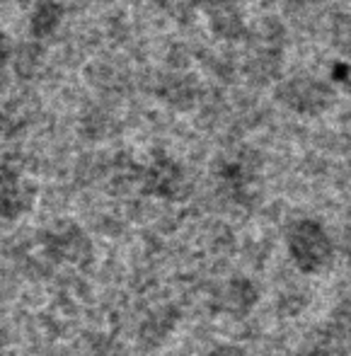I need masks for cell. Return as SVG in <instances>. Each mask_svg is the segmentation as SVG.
Listing matches in <instances>:
<instances>
[{
    "label": "cell",
    "instance_id": "obj_1",
    "mask_svg": "<svg viewBox=\"0 0 351 356\" xmlns=\"http://www.w3.org/2000/svg\"><path fill=\"white\" fill-rule=\"evenodd\" d=\"M279 97L286 107L300 114H318L332 102V88L325 80L310 78V75H295L288 78L279 88Z\"/></svg>",
    "mask_w": 351,
    "mask_h": 356
},
{
    "label": "cell",
    "instance_id": "obj_3",
    "mask_svg": "<svg viewBox=\"0 0 351 356\" xmlns=\"http://www.w3.org/2000/svg\"><path fill=\"white\" fill-rule=\"evenodd\" d=\"M61 17L63 8L58 0H39L37 8L32 10V17H29V29H32L34 37H49V34L56 32Z\"/></svg>",
    "mask_w": 351,
    "mask_h": 356
},
{
    "label": "cell",
    "instance_id": "obj_2",
    "mask_svg": "<svg viewBox=\"0 0 351 356\" xmlns=\"http://www.w3.org/2000/svg\"><path fill=\"white\" fill-rule=\"evenodd\" d=\"M197 83H194L192 75L182 73V71H174L168 73L160 78L158 85V95L170 104H189L197 99Z\"/></svg>",
    "mask_w": 351,
    "mask_h": 356
},
{
    "label": "cell",
    "instance_id": "obj_4",
    "mask_svg": "<svg viewBox=\"0 0 351 356\" xmlns=\"http://www.w3.org/2000/svg\"><path fill=\"white\" fill-rule=\"evenodd\" d=\"M197 5H202L209 15L220 13V10H228V8H238V0H194Z\"/></svg>",
    "mask_w": 351,
    "mask_h": 356
},
{
    "label": "cell",
    "instance_id": "obj_5",
    "mask_svg": "<svg viewBox=\"0 0 351 356\" xmlns=\"http://www.w3.org/2000/svg\"><path fill=\"white\" fill-rule=\"evenodd\" d=\"M337 39H339V44H342L347 51H351V15H347V17L339 22V27H337Z\"/></svg>",
    "mask_w": 351,
    "mask_h": 356
},
{
    "label": "cell",
    "instance_id": "obj_6",
    "mask_svg": "<svg viewBox=\"0 0 351 356\" xmlns=\"http://www.w3.org/2000/svg\"><path fill=\"white\" fill-rule=\"evenodd\" d=\"M347 90H349V95H351V73H349V78H347Z\"/></svg>",
    "mask_w": 351,
    "mask_h": 356
}]
</instances>
